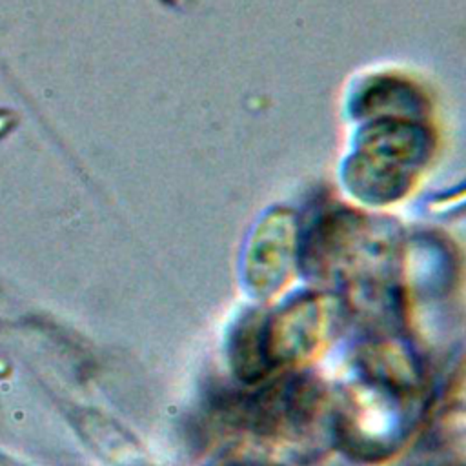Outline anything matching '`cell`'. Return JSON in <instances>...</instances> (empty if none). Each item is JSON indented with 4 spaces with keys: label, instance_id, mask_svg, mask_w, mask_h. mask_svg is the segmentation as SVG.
<instances>
[{
    "label": "cell",
    "instance_id": "2",
    "mask_svg": "<svg viewBox=\"0 0 466 466\" xmlns=\"http://www.w3.org/2000/svg\"><path fill=\"white\" fill-rule=\"evenodd\" d=\"M231 355L237 375L246 382L260 380L271 370L264 342V319L251 315L238 324Z\"/></svg>",
    "mask_w": 466,
    "mask_h": 466
},
{
    "label": "cell",
    "instance_id": "1",
    "mask_svg": "<svg viewBox=\"0 0 466 466\" xmlns=\"http://www.w3.org/2000/svg\"><path fill=\"white\" fill-rule=\"evenodd\" d=\"M322 331V308L315 299H300L264 319V342L271 366L308 355Z\"/></svg>",
    "mask_w": 466,
    "mask_h": 466
}]
</instances>
